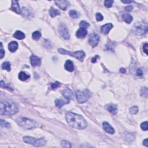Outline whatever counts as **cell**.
Here are the masks:
<instances>
[{"mask_svg":"<svg viewBox=\"0 0 148 148\" xmlns=\"http://www.w3.org/2000/svg\"><path fill=\"white\" fill-rule=\"evenodd\" d=\"M66 120L68 125L72 128L78 130L85 129L87 126L86 121L79 114L69 112L66 114Z\"/></svg>","mask_w":148,"mask_h":148,"instance_id":"cell-1","label":"cell"},{"mask_svg":"<svg viewBox=\"0 0 148 148\" xmlns=\"http://www.w3.org/2000/svg\"><path fill=\"white\" fill-rule=\"evenodd\" d=\"M18 108L15 103L11 101H2L1 102V114L11 116L17 113Z\"/></svg>","mask_w":148,"mask_h":148,"instance_id":"cell-2","label":"cell"},{"mask_svg":"<svg viewBox=\"0 0 148 148\" xmlns=\"http://www.w3.org/2000/svg\"><path fill=\"white\" fill-rule=\"evenodd\" d=\"M16 122L20 126L27 130L33 129L38 126V123L36 121L25 117H19L16 119Z\"/></svg>","mask_w":148,"mask_h":148,"instance_id":"cell-3","label":"cell"},{"mask_svg":"<svg viewBox=\"0 0 148 148\" xmlns=\"http://www.w3.org/2000/svg\"><path fill=\"white\" fill-rule=\"evenodd\" d=\"M23 140L26 144L32 145L36 147L43 146L46 144V141L44 138L36 139V138L31 137H24Z\"/></svg>","mask_w":148,"mask_h":148,"instance_id":"cell-4","label":"cell"},{"mask_svg":"<svg viewBox=\"0 0 148 148\" xmlns=\"http://www.w3.org/2000/svg\"><path fill=\"white\" fill-rule=\"evenodd\" d=\"M58 52L61 55H68L71 56L75 57L78 60H79L80 61H83L84 60V58L85 57V53L82 50L77 51L75 53H72L70 52L69 51L66 50L64 49H58Z\"/></svg>","mask_w":148,"mask_h":148,"instance_id":"cell-5","label":"cell"},{"mask_svg":"<svg viewBox=\"0 0 148 148\" xmlns=\"http://www.w3.org/2000/svg\"><path fill=\"white\" fill-rule=\"evenodd\" d=\"M90 93L88 90L86 89V90H83V91H80V90H78L76 92V97L77 101L79 103L82 104L86 102L90 97Z\"/></svg>","mask_w":148,"mask_h":148,"instance_id":"cell-6","label":"cell"},{"mask_svg":"<svg viewBox=\"0 0 148 148\" xmlns=\"http://www.w3.org/2000/svg\"><path fill=\"white\" fill-rule=\"evenodd\" d=\"M58 30L61 34L62 37L65 39H69L70 35L68 32V28L67 26L64 24H61L59 25V28H58Z\"/></svg>","mask_w":148,"mask_h":148,"instance_id":"cell-7","label":"cell"},{"mask_svg":"<svg viewBox=\"0 0 148 148\" xmlns=\"http://www.w3.org/2000/svg\"><path fill=\"white\" fill-rule=\"evenodd\" d=\"M100 41V36L99 35L96 33H93L90 35L89 39V44L93 47H95L97 46L98 42Z\"/></svg>","mask_w":148,"mask_h":148,"instance_id":"cell-8","label":"cell"},{"mask_svg":"<svg viewBox=\"0 0 148 148\" xmlns=\"http://www.w3.org/2000/svg\"><path fill=\"white\" fill-rule=\"evenodd\" d=\"M55 4L62 10L66 11L69 6V2L68 1H56Z\"/></svg>","mask_w":148,"mask_h":148,"instance_id":"cell-9","label":"cell"},{"mask_svg":"<svg viewBox=\"0 0 148 148\" xmlns=\"http://www.w3.org/2000/svg\"><path fill=\"white\" fill-rule=\"evenodd\" d=\"M30 61H31V65L33 67L39 66L41 64V61L40 58L34 55H32L31 57H30Z\"/></svg>","mask_w":148,"mask_h":148,"instance_id":"cell-10","label":"cell"},{"mask_svg":"<svg viewBox=\"0 0 148 148\" xmlns=\"http://www.w3.org/2000/svg\"><path fill=\"white\" fill-rule=\"evenodd\" d=\"M11 9L13 11L16 13L17 14H20L21 13V9H20V6H19L18 1H12V6H11Z\"/></svg>","mask_w":148,"mask_h":148,"instance_id":"cell-11","label":"cell"},{"mask_svg":"<svg viewBox=\"0 0 148 148\" xmlns=\"http://www.w3.org/2000/svg\"><path fill=\"white\" fill-rule=\"evenodd\" d=\"M102 126L106 133L111 134H113L114 133V128L107 122H104L102 124Z\"/></svg>","mask_w":148,"mask_h":148,"instance_id":"cell-12","label":"cell"},{"mask_svg":"<svg viewBox=\"0 0 148 148\" xmlns=\"http://www.w3.org/2000/svg\"><path fill=\"white\" fill-rule=\"evenodd\" d=\"M113 27V25L111 23H108L106 24H105L102 26L101 28V33H102L103 34L105 35L108 34L109 33L110 30L112 29Z\"/></svg>","mask_w":148,"mask_h":148,"instance_id":"cell-13","label":"cell"},{"mask_svg":"<svg viewBox=\"0 0 148 148\" xmlns=\"http://www.w3.org/2000/svg\"><path fill=\"white\" fill-rule=\"evenodd\" d=\"M62 94L65 98L68 100L72 99L73 97V93L69 89H65L62 91Z\"/></svg>","mask_w":148,"mask_h":148,"instance_id":"cell-14","label":"cell"},{"mask_svg":"<svg viewBox=\"0 0 148 148\" xmlns=\"http://www.w3.org/2000/svg\"><path fill=\"white\" fill-rule=\"evenodd\" d=\"M87 30L86 28H80L76 32V36L79 38H83L87 35Z\"/></svg>","mask_w":148,"mask_h":148,"instance_id":"cell-15","label":"cell"},{"mask_svg":"<svg viewBox=\"0 0 148 148\" xmlns=\"http://www.w3.org/2000/svg\"><path fill=\"white\" fill-rule=\"evenodd\" d=\"M64 67L65 69H66L67 71H69V72H72L74 70V64H73V63L71 60H67V61L66 62L64 65Z\"/></svg>","mask_w":148,"mask_h":148,"instance_id":"cell-16","label":"cell"},{"mask_svg":"<svg viewBox=\"0 0 148 148\" xmlns=\"http://www.w3.org/2000/svg\"><path fill=\"white\" fill-rule=\"evenodd\" d=\"M136 32L138 34L142 35L147 32V25L144 27V25H139L136 27Z\"/></svg>","mask_w":148,"mask_h":148,"instance_id":"cell-17","label":"cell"},{"mask_svg":"<svg viewBox=\"0 0 148 148\" xmlns=\"http://www.w3.org/2000/svg\"><path fill=\"white\" fill-rule=\"evenodd\" d=\"M18 48V44L16 41H12L9 43L8 45V49L11 52H15Z\"/></svg>","mask_w":148,"mask_h":148,"instance_id":"cell-18","label":"cell"},{"mask_svg":"<svg viewBox=\"0 0 148 148\" xmlns=\"http://www.w3.org/2000/svg\"><path fill=\"white\" fill-rule=\"evenodd\" d=\"M13 37L15 38L16 39H19V40H22L25 38V34H24L23 32L20 31H16L13 34Z\"/></svg>","mask_w":148,"mask_h":148,"instance_id":"cell-19","label":"cell"},{"mask_svg":"<svg viewBox=\"0 0 148 148\" xmlns=\"http://www.w3.org/2000/svg\"><path fill=\"white\" fill-rule=\"evenodd\" d=\"M69 103V101H65L61 99H57L55 100V105L57 107L61 108L64 105Z\"/></svg>","mask_w":148,"mask_h":148,"instance_id":"cell-20","label":"cell"},{"mask_svg":"<svg viewBox=\"0 0 148 148\" xmlns=\"http://www.w3.org/2000/svg\"><path fill=\"white\" fill-rule=\"evenodd\" d=\"M108 111L113 114H116V113L117 112V106L114 104L110 105L108 107Z\"/></svg>","mask_w":148,"mask_h":148,"instance_id":"cell-21","label":"cell"},{"mask_svg":"<svg viewBox=\"0 0 148 148\" xmlns=\"http://www.w3.org/2000/svg\"><path fill=\"white\" fill-rule=\"evenodd\" d=\"M30 77V75L25 74V73L24 72H20L19 74V79L22 81H25L27 80Z\"/></svg>","mask_w":148,"mask_h":148,"instance_id":"cell-22","label":"cell"},{"mask_svg":"<svg viewBox=\"0 0 148 148\" xmlns=\"http://www.w3.org/2000/svg\"><path fill=\"white\" fill-rule=\"evenodd\" d=\"M122 17H123V20H125V22H126V23L128 24H130L132 21H133V17L128 13L124 14Z\"/></svg>","mask_w":148,"mask_h":148,"instance_id":"cell-23","label":"cell"},{"mask_svg":"<svg viewBox=\"0 0 148 148\" xmlns=\"http://www.w3.org/2000/svg\"><path fill=\"white\" fill-rule=\"evenodd\" d=\"M49 13L51 17H56L57 15H59L60 14V12L59 11H58L57 9H56L53 8H51L50 10H49Z\"/></svg>","mask_w":148,"mask_h":148,"instance_id":"cell-24","label":"cell"},{"mask_svg":"<svg viewBox=\"0 0 148 148\" xmlns=\"http://www.w3.org/2000/svg\"><path fill=\"white\" fill-rule=\"evenodd\" d=\"M41 35H42V34H41L40 32L36 31L33 33V34H32V37H33L34 40L38 41L41 38Z\"/></svg>","mask_w":148,"mask_h":148,"instance_id":"cell-25","label":"cell"},{"mask_svg":"<svg viewBox=\"0 0 148 148\" xmlns=\"http://www.w3.org/2000/svg\"><path fill=\"white\" fill-rule=\"evenodd\" d=\"M2 68L8 71H11V63L9 61H5L2 64Z\"/></svg>","mask_w":148,"mask_h":148,"instance_id":"cell-26","label":"cell"},{"mask_svg":"<svg viewBox=\"0 0 148 148\" xmlns=\"http://www.w3.org/2000/svg\"><path fill=\"white\" fill-rule=\"evenodd\" d=\"M69 13L70 16H71L73 19L78 18V17L79 16L78 13L76 12V11H74V10L70 11Z\"/></svg>","mask_w":148,"mask_h":148,"instance_id":"cell-27","label":"cell"},{"mask_svg":"<svg viewBox=\"0 0 148 148\" xmlns=\"http://www.w3.org/2000/svg\"><path fill=\"white\" fill-rule=\"evenodd\" d=\"M130 112L131 114H136L138 112V106H132V107L130 109Z\"/></svg>","mask_w":148,"mask_h":148,"instance_id":"cell-28","label":"cell"},{"mask_svg":"<svg viewBox=\"0 0 148 148\" xmlns=\"http://www.w3.org/2000/svg\"><path fill=\"white\" fill-rule=\"evenodd\" d=\"M113 3H114L113 0H107V1H105L104 5L105 7L109 8L112 7Z\"/></svg>","mask_w":148,"mask_h":148,"instance_id":"cell-29","label":"cell"},{"mask_svg":"<svg viewBox=\"0 0 148 148\" xmlns=\"http://www.w3.org/2000/svg\"><path fill=\"white\" fill-rule=\"evenodd\" d=\"M1 125L3 127H6V128H9L10 127V124L8 122H6L5 120H3V119H1Z\"/></svg>","mask_w":148,"mask_h":148,"instance_id":"cell-30","label":"cell"},{"mask_svg":"<svg viewBox=\"0 0 148 148\" xmlns=\"http://www.w3.org/2000/svg\"><path fill=\"white\" fill-rule=\"evenodd\" d=\"M114 44L113 42H109L107 44V45L106 46V49H107L108 50L110 51H114Z\"/></svg>","mask_w":148,"mask_h":148,"instance_id":"cell-31","label":"cell"},{"mask_svg":"<svg viewBox=\"0 0 148 148\" xmlns=\"http://www.w3.org/2000/svg\"><path fill=\"white\" fill-rule=\"evenodd\" d=\"M141 95L142 96L145 97H147L148 96V89L146 87H144L142 89V90H141Z\"/></svg>","mask_w":148,"mask_h":148,"instance_id":"cell-32","label":"cell"},{"mask_svg":"<svg viewBox=\"0 0 148 148\" xmlns=\"http://www.w3.org/2000/svg\"><path fill=\"white\" fill-rule=\"evenodd\" d=\"M80 26L81 28H88L89 26H90V24L89 23H87V22H85V21H82L80 23Z\"/></svg>","mask_w":148,"mask_h":148,"instance_id":"cell-33","label":"cell"},{"mask_svg":"<svg viewBox=\"0 0 148 148\" xmlns=\"http://www.w3.org/2000/svg\"><path fill=\"white\" fill-rule=\"evenodd\" d=\"M61 145L64 148H71V145L69 142L68 141H63L61 142Z\"/></svg>","mask_w":148,"mask_h":148,"instance_id":"cell-34","label":"cell"},{"mask_svg":"<svg viewBox=\"0 0 148 148\" xmlns=\"http://www.w3.org/2000/svg\"><path fill=\"white\" fill-rule=\"evenodd\" d=\"M60 86V83L58 82H56L51 84V88H52V89H53V90H55V89L58 88Z\"/></svg>","mask_w":148,"mask_h":148,"instance_id":"cell-35","label":"cell"},{"mask_svg":"<svg viewBox=\"0 0 148 148\" xmlns=\"http://www.w3.org/2000/svg\"><path fill=\"white\" fill-rule=\"evenodd\" d=\"M148 122H145L141 125V128H142L143 130H145V131H147V130H148Z\"/></svg>","mask_w":148,"mask_h":148,"instance_id":"cell-36","label":"cell"},{"mask_svg":"<svg viewBox=\"0 0 148 148\" xmlns=\"http://www.w3.org/2000/svg\"><path fill=\"white\" fill-rule=\"evenodd\" d=\"M95 17H96V20L98 22L102 21V20H103V19H104L103 16L100 13H96V15H95Z\"/></svg>","mask_w":148,"mask_h":148,"instance_id":"cell-37","label":"cell"},{"mask_svg":"<svg viewBox=\"0 0 148 148\" xmlns=\"http://www.w3.org/2000/svg\"><path fill=\"white\" fill-rule=\"evenodd\" d=\"M137 75L139 76H141L143 75V71L141 69H137Z\"/></svg>","mask_w":148,"mask_h":148,"instance_id":"cell-38","label":"cell"},{"mask_svg":"<svg viewBox=\"0 0 148 148\" xmlns=\"http://www.w3.org/2000/svg\"><path fill=\"white\" fill-rule=\"evenodd\" d=\"M148 44H145L143 46V49H144V52L146 53V55H148Z\"/></svg>","mask_w":148,"mask_h":148,"instance_id":"cell-39","label":"cell"},{"mask_svg":"<svg viewBox=\"0 0 148 148\" xmlns=\"http://www.w3.org/2000/svg\"><path fill=\"white\" fill-rule=\"evenodd\" d=\"M133 6H131V5H129V6H126V7L125 8V9L127 11H128V12H131V11L133 10Z\"/></svg>","mask_w":148,"mask_h":148,"instance_id":"cell-40","label":"cell"},{"mask_svg":"<svg viewBox=\"0 0 148 148\" xmlns=\"http://www.w3.org/2000/svg\"><path fill=\"white\" fill-rule=\"evenodd\" d=\"M0 53H1V57H0V58H1V59H2V58H3V57H4V55H5L4 50H3L2 49H1V50H0Z\"/></svg>","mask_w":148,"mask_h":148,"instance_id":"cell-41","label":"cell"},{"mask_svg":"<svg viewBox=\"0 0 148 148\" xmlns=\"http://www.w3.org/2000/svg\"><path fill=\"white\" fill-rule=\"evenodd\" d=\"M98 57H99V56H95L94 57H93V58L91 59V62H92V63H95V62L97 61V60Z\"/></svg>","mask_w":148,"mask_h":148,"instance_id":"cell-42","label":"cell"},{"mask_svg":"<svg viewBox=\"0 0 148 148\" xmlns=\"http://www.w3.org/2000/svg\"><path fill=\"white\" fill-rule=\"evenodd\" d=\"M143 144H144L145 146H146V147H148V140L147 138H146V139H145L144 141H143Z\"/></svg>","mask_w":148,"mask_h":148,"instance_id":"cell-43","label":"cell"},{"mask_svg":"<svg viewBox=\"0 0 148 148\" xmlns=\"http://www.w3.org/2000/svg\"><path fill=\"white\" fill-rule=\"evenodd\" d=\"M120 72L121 73H122V74H125V73L126 72V70H125V68H122L120 69Z\"/></svg>","mask_w":148,"mask_h":148,"instance_id":"cell-44","label":"cell"},{"mask_svg":"<svg viewBox=\"0 0 148 148\" xmlns=\"http://www.w3.org/2000/svg\"><path fill=\"white\" fill-rule=\"evenodd\" d=\"M122 2L124 3V4H130V3H131L133 1H122Z\"/></svg>","mask_w":148,"mask_h":148,"instance_id":"cell-45","label":"cell"}]
</instances>
